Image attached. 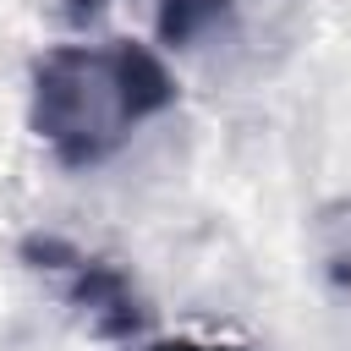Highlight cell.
I'll return each mask as SVG.
<instances>
[{
  "mask_svg": "<svg viewBox=\"0 0 351 351\" xmlns=\"http://www.w3.org/2000/svg\"><path fill=\"white\" fill-rule=\"evenodd\" d=\"M93 11H99V0H66V16H71V22H88Z\"/></svg>",
  "mask_w": 351,
  "mask_h": 351,
  "instance_id": "cell-6",
  "label": "cell"
},
{
  "mask_svg": "<svg viewBox=\"0 0 351 351\" xmlns=\"http://www.w3.org/2000/svg\"><path fill=\"white\" fill-rule=\"evenodd\" d=\"M16 258H22L38 280H49V285L60 291L66 313H71L88 335L126 346V340H137V335L148 329V302H143V291L132 285V274H126L121 263H110V258H99V252H82L77 241H66V236H55V230L22 236Z\"/></svg>",
  "mask_w": 351,
  "mask_h": 351,
  "instance_id": "cell-2",
  "label": "cell"
},
{
  "mask_svg": "<svg viewBox=\"0 0 351 351\" xmlns=\"http://www.w3.org/2000/svg\"><path fill=\"white\" fill-rule=\"evenodd\" d=\"M176 104L170 66L132 38L55 44L27 71V126L66 170L104 165L143 121Z\"/></svg>",
  "mask_w": 351,
  "mask_h": 351,
  "instance_id": "cell-1",
  "label": "cell"
},
{
  "mask_svg": "<svg viewBox=\"0 0 351 351\" xmlns=\"http://www.w3.org/2000/svg\"><path fill=\"white\" fill-rule=\"evenodd\" d=\"M230 11V0H154V27L170 49H186L197 44L219 16Z\"/></svg>",
  "mask_w": 351,
  "mask_h": 351,
  "instance_id": "cell-3",
  "label": "cell"
},
{
  "mask_svg": "<svg viewBox=\"0 0 351 351\" xmlns=\"http://www.w3.org/2000/svg\"><path fill=\"white\" fill-rule=\"evenodd\" d=\"M313 241H318V263L335 285H351V197L318 208L313 219Z\"/></svg>",
  "mask_w": 351,
  "mask_h": 351,
  "instance_id": "cell-4",
  "label": "cell"
},
{
  "mask_svg": "<svg viewBox=\"0 0 351 351\" xmlns=\"http://www.w3.org/2000/svg\"><path fill=\"white\" fill-rule=\"evenodd\" d=\"M126 351H247L236 340H192V335H159V340H126Z\"/></svg>",
  "mask_w": 351,
  "mask_h": 351,
  "instance_id": "cell-5",
  "label": "cell"
}]
</instances>
